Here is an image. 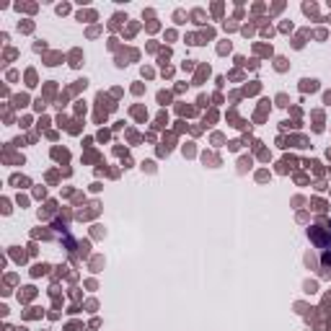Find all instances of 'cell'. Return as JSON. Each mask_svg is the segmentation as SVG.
<instances>
[{
    "label": "cell",
    "instance_id": "6da1fadb",
    "mask_svg": "<svg viewBox=\"0 0 331 331\" xmlns=\"http://www.w3.org/2000/svg\"><path fill=\"white\" fill-rule=\"evenodd\" d=\"M80 60H83L80 49H72V52H70V65H72V68H80Z\"/></svg>",
    "mask_w": 331,
    "mask_h": 331
},
{
    "label": "cell",
    "instance_id": "7a4b0ae2",
    "mask_svg": "<svg viewBox=\"0 0 331 331\" xmlns=\"http://www.w3.org/2000/svg\"><path fill=\"white\" fill-rule=\"evenodd\" d=\"M78 21H96V13H93V11H80L78 13Z\"/></svg>",
    "mask_w": 331,
    "mask_h": 331
},
{
    "label": "cell",
    "instance_id": "3957f363",
    "mask_svg": "<svg viewBox=\"0 0 331 331\" xmlns=\"http://www.w3.org/2000/svg\"><path fill=\"white\" fill-rule=\"evenodd\" d=\"M303 91H318V80H303Z\"/></svg>",
    "mask_w": 331,
    "mask_h": 331
},
{
    "label": "cell",
    "instance_id": "277c9868",
    "mask_svg": "<svg viewBox=\"0 0 331 331\" xmlns=\"http://www.w3.org/2000/svg\"><path fill=\"white\" fill-rule=\"evenodd\" d=\"M47 269H49L47 264H36V267L31 269V274H34V277H41V274H47Z\"/></svg>",
    "mask_w": 331,
    "mask_h": 331
},
{
    "label": "cell",
    "instance_id": "5b68a950",
    "mask_svg": "<svg viewBox=\"0 0 331 331\" xmlns=\"http://www.w3.org/2000/svg\"><path fill=\"white\" fill-rule=\"evenodd\" d=\"M52 155H54L57 160H68V158H70V153H68V150H60V148H54V150H52Z\"/></svg>",
    "mask_w": 331,
    "mask_h": 331
},
{
    "label": "cell",
    "instance_id": "8992f818",
    "mask_svg": "<svg viewBox=\"0 0 331 331\" xmlns=\"http://www.w3.org/2000/svg\"><path fill=\"white\" fill-rule=\"evenodd\" d=\"M303 11L308 13V16H316V3H305V5H303Z\"/></svg>",
    "mask_w": 331,
    "mask_h": 331
},
{
    "label": "cell",
    "instance_id": "52a82bcc",
    "mask_svg": "<svg viewBox=\"0 0 331 331\" xmlns=\"http://www.w3.org/2000/svg\"><path fill=\"white\" fill-rule=\"evenodd\" d=\"M158 101H160V104H168V101H171V93L160 91V93H158Z\"/></svg>",
    "mask_w": 331,
    "mask_h": 331
},
{
    "label": "cell",
    "instance_id": "ba28073f",
    "mask_svg": "<svg viewBox=\"0 0 331 331\" xmlns=\"http://www.w3.org/2000/svg\"><path fill=\"white\" fill-rule=\"evenodd\" d=\"M256 52H259V54H272V47H264V44H256Z\"/></svg>",
    "mask_w": 331,
    "mask_h": 331
},
{
    "label": "cell",
    "instance_id": "9c48e42d",
    "mask_svg": "<svg viewBox=\"0 0 331 331\" xmlns=\"http://www.w3.org/2000/svg\"><path fill=\"white\" fill-rule=\"evenodd\" d=\"M26 80H28V85H36V72L28 70V72H26Z\"/></svg>",
    "mask_w": 331,
    "mask_h": 331
},
{
    "label": "cell",
    "instance_id": "30bf717a",
    "mask_svg": "<svg viewBox=\"0 0 331 331\" xmlns=\"http://www.w3.org/2000/svg\"><path fill=\"white\" fill-rule=\"evenodd\" d=\"M192 18L197 21V24H202V18H204V11H192Z\"/></svg>",
    "mask_w": 331,
    "mask_h": 331
},
{
    "label": "cell",
    "instance_id": "8fae6325",
    "mask_svg": "<svg viewBox=\"0 0 331 331\" xmlns=\"http://www.w3.org/2000/svg\"><path fill=\"white\" fill-rule=\"evenodd\" d=\"M217 52H220V54L230 52V41H223V44H220V47H217Z\"/></svg>",
    "mask_w": 331,
    "mask_h": 331
},
{
    "label": "cell",
    "instance_id": "7c38bea8",
    "mask_svg": "<svg viewBox=\"0 0 331 331\" xmlns=\"http://www.w3.org/2000/svg\"><path fill=\"white\" fill-rule=\"evenodd\" d=\"M18 298H24V300L34 298V287H24V295H18Z\"/></svg>",
    "mask_w": 331,
    "mask_h": 331
},
{
    "label": "cell",
    "instance_id": "4fadbf2b",
    "mask_svg": "<svg viewBox=\"0 0 331 331\" xmlns=\"http://www.w3.org/2000/svg\"><path fill=\"white\" fill-rule=\"evenodd\" d=\"M277 70H287V60L285 57H277Z\"/></svg>",
    "mask_w": 331,
    "mask_h": 331
},
{
    "label": "cell",
    "instance_id": "5bb4252c",
    "mask_svg": "<svg viewBox=\"0 0 331 331\" xmlns=\"http://www.w3.org/2000/svg\"><path fill=\"white\" fill-rule=\"evenodd\" d=\"M184 18H186V16H184V11H176V13H173V21H176V24H184Z\"/></svg>",
    "mask_w": 331,
    "mask_h": 331
},
{
    "label": "cell",
    "instance_id": "9a60e30c",
    "mask_svg": "<svg viewBox=\"0 0 331 331\" xmlns=\"http://www.w3.org/2000/svg\"><path fill=\"white\" fill-rule=\"evenodd\" d=\"M127 57H132V60H135V57H137V52H135V49H129V52H127ZM116 65H127V62H124V57H119V62H116Z\"/></svg>",
    "mask_w": 331,
    "mask_h": 331
},
{
    "label": "cell",
    "instance_id": "2e32d148",
    "mask_svg": "<svg viewBox=\"0 0 331 331\" xmlns=\"http://www.w3.org/2000/svg\"><path fill=\"white\" fill-rule=\"evenodd\" d=\"M311 204H313V210H318V212H323V207H326V204H323L321 199H313Z\"/></svg>",
    "mask_w": 331,
    "mask_h": 331
},
{
    "label": "cell",
    "instance_id": "e0dca14e",
    "mask_svg": "<svg viewBox=\"0 0 331 331\" xmlns=\"http://www.w3.org/2000/svg\"><path fill=\"white\" fill-rule=\"evenodd\" d=\"M60 57H62V54H49V57H47V65H57Z\"/></svg>",
    "mask_w": 331,
    "mask_h": 331
},
{
    "label": "cell",
    "instance_id": "ac0fdd59",
    "mask_svg": "<svg viewBox=\"0 0 331 331\" xmlns=\"http://www.w3.org/2000/svg\"><path fill=\"white\" fill-rule=\"evenodd\" d=\"M316 290H318V285H316V282H305V292H316Z\"/></svg>",
    "mask_w": 331,
    "mask_h": 331
},
{
    "label": "cell",
    "instance_id": "d6986e66",
    "mask_svg": "<svg viewBox=\"0 0 331 331\" xmlns=\"http://www.w3.org/2000/svg\"><path fill=\"white\" fill-rule=\"evenodd\" d=\"M246 168H251V158H243V160H241V171H246Z\"/></svg>",
    "mask_w": 331,
    "mask_h": 331
},
{
    "label": "cell",
    "instance_id": "ffe728a7",
    "mask_svg": "<svg viewBox=\"0 0 331 331\" xmlns=\"http://www.w3.org/2000/svg\"><path fill=\"white\" fill-rule=\"evenodd\" d=\"M68 11H70V5H65V3H62V5H57V13H60V16H65Z\"/></svg>",
    "mask_w": 331,
    "mask_h": 331
},
{
    "label": "cell",
    "instance_id": "44dd1931",
    "mask_svg": "<svg viewBox=\"0 0 331 331\" xmlns=\"http://www.w3.org/2000/svg\"><path fill=\"white\" fill-rule=\"evenodd\" d=\"M259 91V83H251V85H246V93H256Z\"/></svg>",
    "mask_w": 331,
    "mask_h": 331
},
{
    "label": "cell",
    "instance_id": "7402d4cb",
    "mask_svg": "<svg viewBox=\"0 0 331 331\" xmlns=\"http://www.w3.org/2000/svg\"><path fill=\"white\" fill-rule=\"evenodd\" d=\"M184 155H194V148H192V142H189V145H184Z\"/></svg>",
    "mask_w": 331,
    "mask_h": 331
},
{
    "label": "cell",
    "instance_id": "603a6c76",
    "mask_svg": "<svg viewBox=\"0 0 331 331\" xmlns=\"http://www.w3.org/2000/svg\"><path fill=\"white\" fill-rule=\"evenodd\" d=\"M31 28H34L31 21H24V24H21V31H31Z\"/></svg>",
    "mask_w": 331,
    "mask_h": 331
},
{
    "label": "cell",
    "instance_id": "cb8c5ba5",
    "mask_svg": "<svg viewBox=\"0 0 331 331\" xmlns=\"http://www.w3.org/2000/svg\"><path fill=\"white\" fill-rule=\"evenodd\" d=\"M277 104L279 106H287V96H285V93H282V96H277Z\"/></svg>",
    "mask_w": 331,
    "mask_h": 331
},
{
    "label": "cell",
    "instance_id": "d4e9b609",
    "mask_svg": "<svg viewBox=\"0 0 331 331\" xmlns=\"http://www.w3.org/2000/svg\"><path fill=\"white\" fill-rule=\"evenodd\" d=\"M142 168H145V171H153V168H155V163H153V160H145Z\"/></svg>",
    "mask_w": 331,
    "mask_h": 331
},
{
    "label": "cell",
    "instance_id": "484cf974",
    "mask_svg": "<svg viewBox=\"0 0 331 331\" xmlns=\"http://www.w3.org/2000/svg\"><path fill=\"white\" fill-rule=\"evenodd\" d=\"M34 49H36V52H41V49H47V44H44V41H36V44H34Z\"/></svg>",
    "mask_w": 331,
    "mask_h": 331
},
{
    "label": "cell",
    "instance_id": "4316f807",
    "mask_svg": "<svg viewBox=\"0 0 331 331\" xmlns=\"http://www.w3.org/2000/svg\"><path fill=\"white\" fill-rule=\"evenodd\" d=\"M212 13H215V16H220V13H223V5H220V3L212 5Z\"/></svg>",
    "mask_w": 331,
    "mask_h": 331
},
{
    "label": "cell",
    "instance_id": "83f0119b",
    "mask_svg": "<svg viewBox=\"0 0 331 331\" xmlns=\"http://www.w3.org/2000/svg\"><path fill=\"white\" fill-rule=\"evenodd\" d=\"M184 70H194V60H186V62H184Z\"/></svg>",
    "mask_w": 331,
    "mask_h": 331
},
{
    "label": "cell",
    "instance_id": "f1b7e54d",
    "mask_svg": "<svg viewBox=\"0 0 331 331\" xmlns=\"http://www.w3.org/2000/svg\"><path fill=\"white\" fill-rule=\"evenodd\" d=\"M78 114H85V101H78Z\"/></svg>",
    "mask_w": 331,
    "mask_h": 331
},
{
    "label": "cell",
    "instance_id": "f546056e",
    "mask_svg": "<svg viewBox=\"0 0 331 331\" xmlns=\"http://www.w3.org/2000/svg\"><path fill=\"white\" fill-rule=\"evenodd\" d=\"M323 101H326V104H331V93H326V96H323Z\"/></svg>",
    "mask_w": 331,
    "mask_h": 331
},
{
    "label": "cell",
    "instance_id": "4dcf8cb0",
    "mask_svg": "<svg viewBox=\"0 0 331 331\" xmlns=\"http://www.w3.org/2000/svg\"><path fill=\"white\" fill-rule=\"evenodd\" d=\"M329 24H331V16H329Z\"/></svg>",
    "mask_w": 331,
    "mask_h": 331
}]
</instances>
